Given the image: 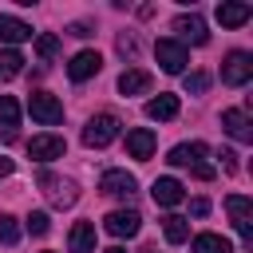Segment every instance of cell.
I'll return each instance as SVG.
<instances>
[{
    "instance_id": "obj_1",
    "label": "cell",
    "mask_w": 253,
    "mask_h": 253,
    "mask_svg": "<svg viewBox=\"0 0 253 253\" xmlns=\"http://www.w3.org/2000/svg\"><path fill=\"white\" fill-rule=\"evenodd\" d=\"M225 210H229L233 229L241 233L245 249H253V202H249L245 194H229V198H225Z\"/></svg>"
},
{
    "instance_id": "obj_2",
    "label": "cell",
    "mask_w": 253,
    "mask_h": 253,
    "mask_svg": "<svg viewBox=\"0 0 253 253\" xmlns=\"http://www.w3.org/2000/svg\"><path fill=\"white\" fill-rule=\"evenodd\" d=\"M28 111H32V119L43 123V126H51V123L63 119V103H59L55 95H47V91H32V95H28Z\"/></svg>"
},
{
    "instance_id": "obj_3",
    "label": "cell",
    "mask_w": 253,
    "mask_h": 253,
    "mask_svg": "<svg viewBox=\"0 0 253 253\" xmlns=\"http://www.w3.org/2000/svg\"><path fill=\"white\" fill-rule=\"evenodd\" d=\"M154 55H158L162 71H170V75L186 71V63H190V51H186L178 40H158V43H154Z\"/></svg>"
},
{
    "instance_id": "obj_4",
    "label": "cell",
    "mask_w": 253,
    "mask_h": 253,
    "mask_svg": "<svg viewBox=\"0 0 253 253\" xmlns=\"http://www.w3.org/2000/svg\"><path fill=\"white\" fill-rule=\"evenodd\" d=\"M249 75H253V55L249 51H229L225 63H221V79L229 87H241V83H249Z\"/></svg>"
},
{
    "instance_id": "obj_5",
    "label": "cell",
    "mask_w": 253,
    "mask_h": 253,
    "mask_svg": "<svg viewBox=\"0 0 253 253\" xmlns=\"http://www.w3.org/2000/svg\"><path fill=\"white\" fill-rule=\"evenodd\" d=\"M115 134H119V119L115 115H95L83 126V142L87 146H107V142H115Z\"/></svg>"
},
{
    "instance_id": "obj_6",
    "label": "cell",
    "mask_w": 253,
    "mask_h": 253,
    "mask_svg": "<svg viewBox=\"0 0 253 253\" xmlns=\"http://www.w3.org/2000/svg\"><path fill=\"white\" fill-rule=\"evenodd\" d=\"M103 225H107L111 237H134V233L142 229V217H138L134 210H111V213L103 217Z\"/></svg>"
},
{
    "instance_id": "obj_7",
    "label": "cell",
    "mask_w": 253,
    "mask_h": 253,
    "mask_svg": "<svg viewBox=\"0 0 253 253\" xmlns=\"http://www.w3.org/2000/svg\"><path fill=\"white\" fill-rule=\"evenodd\" d=\"M134 174H126V170H107L103 178H99V190L107 194V198H130L134 194Z\"/></svg>"
},
{
    "instance_id": "obj_8",
    "label": "cell",
    "mask_w": 253,
    "mask_h": 253,
    "mask_svg": "<svg viewBox=\"0 0 253 253\" xmlns=\"http://www.w3.org/2000/svg\"><path fill=\"white\" fill-rule=\"evenodd\" d=\"M67 150V142L59 138V134H36L32 142H28V154L36 158V162H51V158H59Z\"/></svg>"
},
{
    "instance_id": "obj_9",
    "label": "cell",
    "mask_w": 253,
    "mask_h": 253,
    "mask_svg": "<svg viewBox=\"0 0 253 253\" xmlns=\"http://www.w3.org/2000/svg\"><path fill=\"white\" fill-rule=\"evenodd\" d=\"M221 126H225L229 138H237V142H253V126H249V115H245V111H237V107L221 111Z\"/></svg>"
},
{
    "instance_id": "obj_10",
    "label": "cell",
    "mask_w": 253,
    "mask_h": 253,
    "mask_svg": "<svg viewBox=\"0 0 253 253\" xmlns=\"http://www.w3.org/2000/svg\"><path fill=\"white\" fill-rule=\"evenodd\" d=\"M99 67H103V59H99V51H79L71 63H67V75L75 79V83H83V79H91V75H99Z\"/></svg>"
},
{
    "instance_id": "obj_11",
    "label": "cell",
    "mask_w": 253,
    "mask_h": 253,
    "mask_svg": "<svg viewBox=\"0 0 253 253\" xmlns=\"http://www.w3.org/2000/svg\"><path fill=\"white\" fill-rule=\"evenodd\" d=\"M67 253H95V225L91 221H75L67 233Z\"/></svg>"
},
{
    "instance_id": "obj_12",
    "label": "cell",
    "mask_w": 253,
    "mask_h": 253,
    "mask_svg": "<svg viewBox=\"0 0 253 253\" xmlns=\"http://www.w3.org/2000/svg\"><path fill=\"white\" fill-rule=\"evenodd\" d=\"M126 154L130 158H150L154 154V130H146V126H138V130H126Z\"/></svg>"
},
{
    "instance_id": "obj_13",
    "label": "cell",
    "mask_w": 253,
    "mask_h": 253,
    "mask_svg": "<svg viewBox=\"0 0 253 253\" xmlns=\"http://www.w3.org/2000/svg\"><path fill=\"white\" fill-rule=\"evenodd\" d=\"M174 32H178L182 40H190V43H206V40H210L202 16H178V20H174Z\"/></svg>"
},
{
    "instance_id": "obj_14",
    "label": "cell",
    "mask_w": 253,
    "mask_h": 253,
    "mask_svg": "<svg viewBox=\"0 0 253 253\" xmlns=\"http://www.w3.org/2000/svg\"><path fill=\"white\" fill-rule=\"evenodd\" d=\"M249 16H253V8L241 4V0H233V4H217V24H221V28H241Z\"/></svg>"
},
{
    "instance_id": "obj_15",
    "label": "cell",
    "mask_w": 253,
    "mask_h": 253,
    "mask_svg": "<svg viewBox=\"0 0 253 253\" xmlns=\"http://www.w3.org/2000/svg\"><path fill=\"white\" fill-rule=\"evenodd\" d=\"M206 158V142H182V146H174L170 150V166H198Z\"/></svg>"
},
{
    "instance_id": "obj_16",
    "label": "cell",
    "mask_w": 253,
    "mask_h": 253,
    "mask_svg": "<svg viewBox=\"0 0 253 253\" xmlns=\"http://www.w3.org/2000/svg\"><path fill=\"white\" fill-rule=\"evenodd\" d=\"M150 194H154L158 206H178V202H182V182H178V178H154Z\"/></svg>"
},
{
    "instance_id": "obj_17",
    "label": "cell",
    "mask_w": 253,
    "mask_h": 253,
    "mask_svg": "<svg viewBox=\"0 0 253 253\" xmlns=\"http://www.w3.org/2000/svg\"><path fill=\"white\" fill-rule=\"evenodd\" d=\"M24 40H32V24L16 16H0V43H24Z\"/></svg>"
},
{
    "instance_id": "obj_18",
    "label": "cell",
    "mask_w": 253,
    "mask_h": 253,
    "mask_svg": "<svg viewBox=\"0 0 253 253\" xmlns=\"http://www.w3.org/2000/svg\"><path fill=\"white\" fill-rule=\"evenodd\" d=\"M150 71H138V67H130V71H123L119 75V91L123 95H142V91H150Z\"/></svg>"
},
{
    "instance_id": "obj_19",
    "label": "cell",
    "mask_w": 253,
    "mask_h": 253,
    "mask_svg": "<svg viewBox=\"0 0 253 253\" xmlns=\"http://www.w3.org/2000/svg\"><path fill=\"white\" fill-rule=\"evenodd\" d=\"M40 186H47V194H51V202H55V206H71V202H75V190H71V186H63L55 174H40Z\"/></svg>"
},
{
    "instance_id": "obj_20",
    "label": "cell",
    "mask_w": 253,
    "mask_h": 253,
    "mask_svg": "<svg viewBox=\"0 0 253 253\" xmlns=\"http://www.w3.org/2000/svg\"><path fill=\"white\" fill-rule=\"evenodd\" d=\"M190 249H194V253H233L229 237H217V233H198Z\"/></svg>"
},
{
    "instance_id": "obj_21",
    "label": "cell",
    "mask_w": 253,
    "mask_h": 253,
    "mask_svg": "<svg viewBox=\"0 0 253 253\" xmlns=\"http://www.w3.org/2000/svg\"><path fill=\"white\" fill-rule=\"evenodd\" d=\"M146 115H150V119H174V115H178V99H174V95H154V99L146 103Z\"/></svg>"
},
{
    "instance_id": "obj_22",
    "label": "cell",
    "mask_w": 253,
    "mask_h": 253,
    "mask_svg": "<svg viewBox=\"0 0 253 253\" xmlns=\"http://www.w3.org/2000/svg\"><path fill=\"white\" fill-rule=\"evenodd\" d=\"M162 233H166V241H170V245H182V241L190 237V225H186V217L170 213V217H162Z\"/></svg>"
},
{
    "instance_id": "obj_23",
    "label": "cell",
    "mask_w": 253,
    "mask_h": 253,
    "mask_svg": "<svg viewBox=\"0 0 253 253\" xmlns=\"http://www.w3.org/2000/svg\"><path fill=\"white\" fill-rule=\"evenodd\" d=\"M0 126L8 134H16V126H20V103L12 95H0Z\"/></svg>"
},
{
    "instance_id": "obj_24",
    "label": "cell",
    "mask_w": 253,
    "mask_h": 253,
    "mask_svg": "<svg viewBox=\"0 0 253 253\" xmlns=\"http://www.w3.org/2000/svg\"><path fill=\"white\" fill-rule=\"evenodd\" d=\"M24 71V55L12 51V47H0V79H12Z\"/></svg>"
},
{
    "instance_id": "obj_25",
    "label": "cell",
    "mask_w": 253,
    "mask_h": 253,
    "mask_svg": "<svg viewBox=\"0 0 253 253\" xmlns=\"http://www.w3.org/2000/svg\"><path fill=\"white\" fill-rule=\"evenodd\" d=\"M16 241H20V225H16V217L0 213V245H16Z\"/></svg>"
},
{
    "instance_id": "obj_26",
    "label": "cell",
    "mask_w": 253,
    "mask_h": 253,
    "mask_svg": "<svg viewBox=\"0 0 253 253\" xmlns=\"http://www.w3.org/2000/svg\"><path fill=\"white\" fill-rule=\"evenodd\" d=\"M36 51H40L43 59H51V55L59 51V36H40V40H36Z\"/></svg>"
},
{
    "instance_id": "obj_27",
    "label": "cell",
    "mask_w": 253,
    "mask_h": 253,
    "mask_svg": "<svg viewBox=\"0 0 253 253\" xmlns=\"http://www.w3.org/2000/svg\"><path fill=\"white\" fill-rule=\"evenodd\" d=\"M210 87V75L206 71H194V75H186V91H194V95H202Z\"/></svg>"
},
{
    "instance_id": "obj_28",
    "label": "cell",
    "mask_w": 253,
    "mask_h": 253,
    "mask_svg": "<svg viewBox=\"0 0 253 253\" xmlns=\"http://www.w3.org/2000/svg\"><path fill=\"white\" fill-rule=\"evenodd\" d=\"M51 229V221H47V213H32L28 217V233H36V237H43Z\"/></svg>"
},
{
    "instance_id": "obj_29",
    "label": "cell",
    "mask_w": 253,
    "mask_h": 253,
    "mask_svg": "<svg viewBox=\"0 0 253 253\" xmlns=\"http://www.w3.org/2000/svg\"><path fill=\"white\" fill-rule=\"evenodd\" d=\"M119 51H123V55H134V51H138V40H134V36H119Z\"/></svg>"
},
{
    "instance_id": "obj_30",
    "label": "cell",
    "mask_w": 253,
    "mask_h": 253,
    "mask_svg": "<svg viewBox=\"0 0 253 253\" xmlns=\"http://www.w3.org/2000/svg\"><path fill=\"white\" fill-rule=\"evenodd\" d=\"M221 166H225V174H237V154L233 150H221Z\"/></svg>"
},
{
    "instance_id": "obj_31",
    "label": "cell",
    "mask_w": 253,
    "mask_h": 253,
    "mask_svg": "<svg viewBox=\"0 0 253 253\" xmlns=\"http://www.w3.org/2000/svg\"><path fill=\"white\" fill-rule=\"evenodd\" d=\"M190 170H194V178H202V182H210V178L217 174V170H213V166H206V162H198V166H190Z\"/></svg>"
},
{
    "instance_id": "obj_32",
    "label": "cell",
    "mask_w": 253,
    "mask_h": 253,
    "mask_svg": "<svg viewBox=\"0 0 253 253\" xmlns=\"http://www.w3.org/2000/svg\"><path fill=\"white\" fill-rule=\"evenodd\" d=\"M190 213H194V217H206V213H210V202H206V198H194V202H190Z\"/></svg>"
},
{
    "instance_id": "obj_33",
    "label": "cell",
    "mask_w": 253,
    "mask_h": 253,
    "mask_svg": "<svg viewBox=\"0 0 253 253\" xmlns=\"http://www.w3.org/2000/svg\"><path fill=\"white\" fill-rule=\"evenodd\" d=\"M67 32H71V36H91V24H83V20H79V24H71Z\"/></svg>"
},
{
    "instance_id": "obj_34",
    "label": "cell",
    "mask_w": 253,
    "mask_h": 253,
    "mask_svg": "<svg viewBox=\"0 0 253 253\" xmlns=\"http://www.w3.org/2000/svg\"><path fill=\"white\" fill-rule=\"evenodd\" d=\"M12 170V158H0V174H8Z\"/></svg>"
},
{
    "instance_id": "obj_35",
    "label": "cell",
    "mask_w": 253,
    "mask_h": 253,
    "mask_svg": "<svg viewBox=\"0 0 253 253\" xmlns=\"http://www.w3.org/2000/svg\"><path fill=\"white\" fill-rule=\"evenodd\" d=\"M103 253H126V249H123V245H111V249H103Z\"/></svg>"
},
{
    "instance_id": "obj_36",
    "label": "cell",
    "mask_w": 253,
    "mask_h": 253,
    "mask_svg": "<svg viewBox=\"0 0 253 253\" xmlns=\"http://www.w3.org/2000/svg\"><path fill=\"white\" fill-rule=\"evenodd\" d=\"M142 253H158V249H142Z\"/></svg>"
}]
</instances>
